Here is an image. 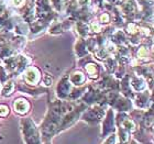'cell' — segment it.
<instances>
[{
    "label": "cell",
    "instance_id": "obj_25",
    "mask_svg": "<svg viewBox=\"0 0 154 144\" xmlns=\"http://www.w3.org/2000/svg\"><path fill=\"white\" fill-rule=\"evenodd\" d=\"M43 144H52V143H51V141H46V142H44Z\"/></svg>",
    "mask_w": 154,
    "mask_h": 144
},
{
    "label": "cell",
    "instance_id": "obj_14",
    "mask_svg": "<svg viewBox=\"0 0 154 144\" xmlns=\"http://www.w3.org/2000/svg\"><path fill=\"white\" fill-rule=\"evenodd\" d=\"M149 93H144V95H139L137 98V106L141 109H146L149 107V101H148Z\"/></svg>",
    "mask_w": 154,
    "mask_h": 144
},
{
    "label": "cell",
    "instance_id": "obj_1",
    "mask_svg": "<svg viewBox=\"0 0 154 144\" xmlns=\"http://www.w3.org/2000/svg\"><path fill=\"white\" fill-rule=\"evenodd\" d=\"M73 109H74V107L72 106L71 103L60 101V103L53 105V107L48 110L46 115L44 117V120L42 121L41 127L38 128L40 132H41L42 139L45 142L50 141L53 136L56 135V130H57L62 117Z\"/></svg>",
    "mask_w": 154,
    "mask_h": 144
},
{
    "label": "cell",
    "instance_id": "obj_2",
    "mask_svg": "<svg viewBox=\"0 0 154 144\" xmlns=\"http://www.w3.org/2000/svg\"><path fill=\"white\" fill-rule=\"evenodd\" d=\"M20 130L22 133L24 144H42L40 129L31 118H22L20 120Z\"/></svg>",
    "mask_w": 154,
    "mask_h": 144
},
{
    "label": "cell",
    "instance_id": "obj_8",
    "mask_svg": "<svg viewBox=\"0 0 154 144\" xmlns=\"http://www.w3.org/2000/svg\"><path fill=\"white\" fill-rule=\"evenodd\" d=\"M24 79L31 86L38 85L40 83V80H41V73L38 71V68L30 67L29 69H26V73H24Z\"/></svg>",
    "mask_w": 154,
    "mask_h": 144
},
{
    "label": "cell",
    "instance_id": "obj_9",
    "mask_svg": "<svg viewBox=\"0 0 154 144\" xmlns=\"http://www.w3.org/2000/svg\"><path fill=\"white\" fill-rule=\"evenodd\" d=\"M56 91H57L58 97H61V98H63V99L66 98V97H68L69 91H71V83L68 81V79L64 78L61 83H58Z\"/></svg>",
    "mask_w": 154,
    "mask_h": 144
},
{
    "label": "cell",
    "instance_id": "obj_10",
    "mask_svg": "<svg viewBox=\"0 0 154 144\" xmlns=\"http://www.w3.org/2000/svg\"><path fill=\"white\" fill-rule=\"evenodd\" d=\"M85 81H86V77L82 72H75L69 77V83L75 86H82Z\"/></svg>",
    "mask_w": 154,
    "mask_h": 144
},
{
    "label": "cell",
    "instance_id": "obj_7",
    "mask_svg": "<svg viewBox=\"0 0 154 144\" xmlns=\"http://www.w3.org/2000/svg\"><path fill=\"white\" fill-rule=\"evenodd\" d=\"M30 109H31V105L26 99L20 97V98H17L14 101H13V110L14 112H17L18 115H26V113L30 112Z\"/></svg>",
    "mask_w": 154,
    "mask_h": 144
},
{
    "label": "cell",
    "instance_id": "obj_12",
    "mask_svg": "<svg viewBox=\"0 0 154 144\" xmlns=\"http://www.w3.org/2000/svg\"><path fill=\"white\" fill-rule=\"evenodd\" d=\"M13 90H14V84L12 81H8V83H6L3 85L0 95L2 97H8L13 93Z\"/></svg>",
    "mask_w": 154,
    "mask_h": 144
},
{
    "label": "cell",
    "instance_id": "obj_18",
    "mask_svg": "<svg viewBox=\"0 0 154 144\" xmlns=\"http://www.w3.org/2000/svg\"><path fill=\"white\" fill-rule=\"evenodd\" d=\"M149 55V51L146 50L145 47H140L138 51V56L140 58H144V57H148Z\"/></svg>",
    "mask_w": 154,
    "mask_h": 144
},
{
    "label": "cell",
    "instance_id": "obj_6",
    "mask_svg": "<svg viewBox=\"0 0 154 144\" xmlns=\"http://www.w3.org/2000/svg\"><path fill=\"white\" fill-rule=\"evenodd\" d=\"M133 138L137 142L142 144H153V133L143 130V129L139 128L137 129V131L133 133Z\"/></svg>",
    "mask_w": 154,
    "mask_h": 144
},
{
    "label": "cell",
    "instance_id": "obj_13",
    "mask_svg": "<svg viewBox=\"0 0 154 144\" xmlns=\"http://www.w3.org/2000/svg\"><path fill=\"white\" fill-rule=\"evenodd\" d=\"M85 67H86V72H87V74L89 75L90 78L94 79V78H97V77H98V67H97L96 64L88 63Z\"/></svg>",
    "mask_w": 154,
    "mask_h": 144
},
{
    "label": "cell",
    "instance_id": "obj_15",
    "mask_svg": "<svg viewBox=\"0 0 154 144\" xmlns=\"http://www.w3.org/2000/svg\"><path fill=\"white\" fill-rule=\"evenodd\" d=\"M101 144H117V135H116V133H111L108 136H106Z\"/></svg>",
    "mask_w": 154,
    "mask_h": 144
},
{
    "label": "cell",
    "instance_id": "obj_22",
    "mask_svg": "<svg viewBox=\"0 0 154 144\" xmlns=\"http://www.w3.org/2000/svg\"><path fill=\"white\" fill-rule=\"evenodd\" d=\"M12 1H13V3H14V6L20 7L23 3V1H24V0H12Z\"/></svg>",
    "mask_w": 154,
    "mask_h": 144
},
{
    "label": "cell",
    "instance_id": "obj_23",
    "mask_svg": "<svg viewBox=\"0 0 154 144\" xmlns=\"http://www.w3.org/2000/svg\"><path fill=\"white\" fill-rule=\"evenodd\" d=\"M90 0H79L80 5H86V3H89Z\"/></svg>",
    "mask_w": 154,
    "mask_h": 144
},
{
    "label": "cell",
    "instance_id": "obj_5",
    "mask_svg": "<svg viewBox=\"0 0 154 144\" xmlns=\"http://www.w3.org/2000/svg\"><path fill=\"white\" fill-rule=\"evenodd\" d=\"M111 133H116V118L113 110L109 109L103 117V128H101L100 135H101V138H106Z\"/></svg>",
    "mask_w": 154,
    "mask_h": 144
},
{
    "label": "cell",
    "instance_id": "obj_11",
    "mask_svg": "<svg viewBox=\"0 0 154 144\" xmlns=\"http://www.w3.org/2000/svg\"><path fill=\"white\" fill-rule=\"evenodd\" d=\"M131 86L133 87V89H134L135 91H142L143 89H145L146 85H145L144 80L142 79L141 77H135V78L132 79Z\"/></svg>",
    "mask_w": 154,
    "mask_h": 144
},
{
    "label": "cell",
    "instance_id": "obj_17",
    "mask_svg": "<svg viewBox=\"0 0 154 144\" xmlns=\"http://www.w3.org/2000/svg\"><path fill=\"white\" fill-rule=\"evenodd\" d=\"M9 107L7 105H0V118H6L9 115Z\"/></svg>",
    "mask_w": 154,
    "mask_h": 144
},
{
    "label": "cell",
    "instance_id": "obj_20",
    "mask_svg": "<svg viewBox=\"0 0 154 144\" xmlns=\"http://www.w3.org/2000/svg\"><path fill=\"white\" fill-rule=\"evenodd\" d=\"M90 29H91L93 32H99L100 30H101V28H100V26L98 24V23H91Z\"/></svg>",
    "mask_w": 154,
    "mask_h": 144
},
{
    "label": "cell",
    "instance_id": "obj_19",
    "mask_svg": "<svg viewBox=\"0 0 154 144\" xmlns=\"http://www.w3.org/2000/svg\"><path fill=\"white\" fill-rule=\"evenodd\" d=\"M42 80H43V83H44L46 86H50V85H52L53 78H52L51 75H48V74H45L44 76H43V78H42Z\"/></svg>",
    "mask_w": 154,
    "mask_h": 144
},
{
    "label": "cell",
    "instance_id": "obj_3",
    "mask_svg": "<svg viewBox=\"0 0 154 144\" xmlns=\"http://www.w3.org/2000/svg\"><path fill=\"white\" fill-rule=\"evenodd\" d=\"M85 110H86V107L84 106V105H80L78 108H74L73 110L68 111L67 113H65L62 117L61 121H60V124H58L57 130H56V134L65 131V130H67L68 128H71L75 122H77V120H79Z\"/></svg>",
    "mask_w": 154,
    "mask_h": 144
},
{
    "label": "cell",
    "instance_id": "obj_24",
    "mask_svg": "<svg viewBox=\"0 0 154 144\" xmlns=\"http://www.w3.org/2000/svg\"><path fill=\"white\" fill-rule=\"evenodd\" d=\"M125 144H138V142H137L134 140V139H133V140H130V141H129L128 143H125Z\"/></svg>",
    "mask_w": 154,
    "mask_h": 144
},
{
    "label": "cell",
    "instance_id": "obj_21",
    "mask_svg": "<svg viewBox=\"0 0 154 144\" xmlns=\"http://www.w3.org/2000/svg\"><path fill=\"white\" fill-rule=\"evenodd\" d=\"M100 20H101V22H103V23H108V22H109V16L105 13V14H103V16H101Z\"/></svg>",
    "mask_w": 154,
    "mask_h": 144
},
{
    "label": "cell",
    "instance_id": "obj_4",
    "mask_svg": "<svg viewBox=\"0 0 154 144\" xmlns=\"http://www.w3.org/2000/svg\"><path fill=\"white\" fill-rule=\"evenodd\" d=\"M105 115H106V110L103 107L95 106L93 108H89L88 110H85L80 119H83L89 125H96L103 121Z\"/></svg>",
    "mask_w": 154,
    "mask_h": 144
},
{
    "label": "cell",
    "instance_id": "obj_16",
    "mask_svg": "<svg viewBox=\"0 0 154 144\" xmlns=\"http://www.w3.org/2000/svg\"><path fill=\"white\" fill-rule=\"evenodd\" d=\"M76 53L79 57L87 53V50H85V44H84V42H80V43H78V44L76 45Z\"/></svg>",
    "mask_w": 154,
    "mask_h": 144
}]
</instances>
